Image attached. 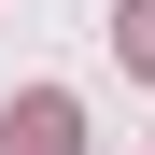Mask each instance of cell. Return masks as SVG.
Segmentation results:
<instances>
[{
	"label": "cell",
	"instance_id": "cell-1",
	"mask_svg": "<svg viewBox=\"0 0 155 155\" xmlns=\"http://www.w3.org/2000/svg\"><path fill=\"white\" fill-rule=\"evenodd\" d=\"M0 155H85V113H71L57 85H42V99H14V113H0Z\"/></svg>",
	"mask_w": 155,
	"mask_h": 155
},
{
	"label": "cell",
	"instance_id": "cell-2",
	"mask_svg": "<svg viewBox=\"0 0 155 155\" xmlns=\"http://www.w3.org/2000/svg\"><path fill=\"white\" fill-rule=\"evenodd\" d=\"M113 42H127V71L155 85V0H127V14H113Z\"/></svg>",
	"mask_w": 155,
	"mask_h": 155
}]
</instances>
